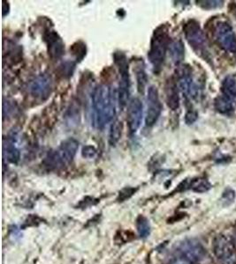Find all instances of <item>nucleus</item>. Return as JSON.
I'll return each instance as SVG.
<instances>
[{
  "instance_id": "nucleus-18",
  "label": "nucleus",
  "mask_w": 236,
  "mask_h": 264,
  "mask_svg": "<svg viewBox=\"0 0 236 264\" xmlns=\"http://www.w3.org/2000/svg\"><path fill=\"white\" fill-rule=\"evenodd\" d=\"M122 130H123L122 122L118 119L114 120L111 125L109 133V143L111 146H116L119 143L122 135Z\"/></svg>"
},
{
  "instance_id": "nucleus-17",
  "label": "nucleus",
  "mask_w": 236,
  "mask_h": 264,
  "mask_svg": "<svg viewBox=\"0 0 236 264\" xmlns=\"http://www.w3.org/2000/svg\"><path fill=\"white\" fill-rule=\"evenodd\" d=\"M136 72V82H137V90L141 95H144L146 86L148 84V76L147 72L145 71L144 62H139L136 65L135 69Z\"/></svg>"
},
{
  "instance_id": "nucleus-24",
  "label": "nucleus",
  "mask_w": 236,
  "mask_h": 264,
  "mask_svg": "<svg viewBox=\"0 0 236 264\" xmlns=\"http://www.w3.org/2000/svg\"><path fill=\"white\" fill-rule=\"evenodd\" d=\"M72 51L73 54L76 55V59L80 61L86 55V45L81 42H77L73 45Z\"/></svg>"
},
{
  "instance_id": "nucleus-5",
  "label": "nucleus",
  "mask_w": 236,
  "mask_h": 264,
  "mask_svg": "<svg viewBox=\"0 0 236 264\" xmlns=\"http://www.w3.org/2000/svg\"><path fill=\"white\" fill-rule=\"evenodd\" d=\"M28 93L31 97L38 102H45L52 95L53 90V80L52 76L42 73L36 76L28 85Z\"/></svg>"
},
{
  "instance_id": "nucleus-1",
  "label": "nucleus",
  "mask_w": 236,
  "mask_h": 264,
  "mask_svg": "<svg viewBox=\"0 0 236 264\" xmlns=\"http://www.w3.org/2000/svg\"><path fill=\"white\" fill-rule=\"evenodd\" d=\"M118 93L110 85L102 84L91 95V122L96 130H104L116 115Z\"/></svg>"
},
{
  "instance_id": "nucleus-12",
  "label": "nucleus",
  "mask_w": 236,
  "mask_h": 264,
  "mask_svg": "<svg viewBox=\"0 0 236 264\" xmlns=\"http://www.w3.org/2000/svg\"><path fill=\"white\" fill-rule=\"evenodd\" d=\"M180 251L184 258L190 262L199 263L206 257L205 249L196 240H187L182 242L180 246Z\"/></svg>"
},
{
  "instance_id": "nucleus-3",
  "label": "nucleus",
  "mask_w": 236,
  "mask_h": 264,
  "mask_svg": "<svg viewBox=\"0 0 236 264\" xmlns=\"http://www.w3.org/2000/svg\"><path fill=\"white\" fill-rule=\"evenodd\" d=\"M79 149V142L75 138L64 140L55 150L49 152L44 158L45 166L52 169H58L72 163Z\"/></svg>"
},
{
  "instance_id": "nucleus-13",
  "label": "nucleus",
  "mask_w": 236,
  "mask_h": 264,
  "mask_svg": "<svg viewBox=\"0 0 236 264\" xmlns=\"http://www.w3.org/2000/svg\"><path fill=\"white\" fill-rule=\"evenodd\" d=\"M44 42L47 44L49 55L52 59H60L65 53V44L59 34L54 30L45 32Z\"/></svg>"
},
{
  "instance_id": "nucleus-10",
  "label": "nucleus",
  "mask_w": 236,
  "mask_h": 264,
  "mask_svg": "<svg viewBox=\"0 0 236 264\" xmlns=\"http://www.w3.org/2000/svg\"><path fill=\"white\" fill-rule=\"evenodd\" d=\"M215 37L221 47L227 52H236V36L227 22H219L215 28Z\"/></svg>"
},
{
  "instance_id": "nucleus-14",
  "label": "nucleus",
  "mask_w": 236,
  "mask_h": 264,
  "mask_svg": "<svg viewBox=\"0 0 236 264\" xmlns=\"http://www.w3.org/2000/svg\"><path fill=\"white\" fill-rule=\"evenodd\" d=\"M18 143V132L17 130H12L9 133L8 137L4 139L3 151H4V158L6 160L17 165L20 160V151L17 146Z\"/></svg>"
},
{
  "instance_id": "nucleus-16",
  "label": "nucleus",
  "mask_w": 236,
  "mask_h": 264,
  "mask_svg": "<svg viewBox=\"0 0 236 264\" xmlns=\"http://www.w3.org/2000/svg\"><path fill=\"white\" fill-rule=\"evenodd\" d=\"M172 62L175 64H180L185 57L184 44L180 40H175L170 43L168 48Z\"/></svg>"
},
{
  "instance_id": "nucleus-29",
  "label": "nucleus",
  "mask_w": 236,
  "mask_h": 264,
  "mask_svg": "<svg viewBox=\"0 0 236 264\" xmlns=\"http://www.w3.org/2000/svg\"><path fill=\"white\" fill-rule=\"evenodd\" d=\"M172 264H192V262H190L186 258H179L177 260L173 261Z\"/></svg>"
},
{
  "instance_id": "nucleus-28",
  "label": "nucleus",
  "mask_w": 236,
  "mask_h": 264,
  "mask_svg": "<svg viewBox=\"0 0 236 264\" xmlns=\"http://www.w3.org/2000/svg\"><path fill=\"white\" fill-rule=\"evenodd\" d=\"M198 117V114L195 110H188L186 114H185V122L187 124H192L194 122H196Z\"/></svg>"
},
{
  "instance_id": "nucleus-2",
  "label": "nucleus",
  "mask_w": 236,
  "mask_h": 264,
  "mask_svg": "<svg viewBox=\"0 0 236 264\" xmlns=\"http://www.w3.org/2000/svg\"><path fill=\"white\" fill-rule=\"evenodd\" d=\"M169 45L168 29L164 25H161L153 32L148 52L149 61L155 72L160 71Z\"/></svg>"
},
{
  "instance_id": "nucleus-27",
  "label": "nucleus",
  "mask_w": 236,
  "mask_h": 264,
  "mask_svg": "<svg viewBox=\"0 0 236 264\" xmlns=\"http://www.w3.org/2000/svg\"><path fill=\"white\" fill-rule=\"evenodd\" d=\"M15 110H16V106L13 102H11L9 100H7V102L4 101V116L12 115L14 114Z\"/></svg>"
},
{
  "instance_id": "nucleus-9",
  "label": "nucleus",
  "mask_w": 236,
  "mask_h": 264,
  "mask_svg": "<svg viewBox=\"0 0 236 264\" xmlns=\"http://www.w3.org/2000/svg\"><path fill=\"white\" fill-rule=\"evenodd\" d=\"M178 87L186 99L194 100L198 96L199 88L194 82L192 72L188 66L180 68L178 71Z\"/></svg>"
},
{
  "instance_id": "nucleus-4",
  "label": "nucleus",
  "mask_w": 236,
  "mask_h": 264,
  "mask_svg": "<svg viewBox=\"0 0 236 264\" xmlns=\"http://www.w3.org/2000/svg\"><path fill=\"white\" fill-rule=\"evenodd\" d=\"M114 62L118 66L120 72V79L118 87V103L120 108L123 109L129 103L130 97V75H129V66L127 56L122 52H115L113 55Z\"/></svg>"
},
{
  "instance_id": "nucleus-22",
  "label": "nucleus",
  "mask_w": 236,
  "mask_h": 264,
  "mask_svg": "<svg viewBox=\"0 0 236 264\" xmlns=\"http://www.w3.org/2000/svg\"><path fill=\"white\" fill-rule=\"evenodd\" d=\"M137 231L141 238H146L149 236L151 232V226L146 217H140L137 219Z\"/></svg>"
},
{
  "instance_id": "nucleus-23",
  "label": "nucleus",
  "mask_w": 236,
  "mask_h": 264,
  "mask_svg": "<svg viewBox=\"0 0 236 264\" xmlns=\"http://www.w3.org/2000/svg\"><path fill=\"white\" fill-rule=\"evenodd\" d=\"M191 189L196 192H206L211 189V184L205 179H197L191 183Z\"/></svg>"
},
{
  "instance_id": "nucleus-11",
  "label": "nucleus",
  "mask_w": 236,
  "mask_h": 264,
  "mask_svg": "<svg viewBox=\"0 0 236 264\" xmlns=\"http://www.w3.org/2000/svg\"><path fill=\"white\" fill-rule=\"evenodd\" d=\"M144 117V105L139 98H132L128 106V126L129 133L136 134L140 129Z\"/></svg>"
},
{
  "instance_id": "nucleus-6",
  "label": "nucleus",
  "mask_w": 236,
  "mask_h": 264,
  "mask_svg": "<svg viewBox=\"0 0 236 264\" xmlns=\"http://www.w3.org/2000/svg\"><path fill=\"white\" fill-rule=\"evenodd\" d=\"M214 254L221 264H236V248L232 240L225 235H219L214 240Z\"/></svg>"
},
{
  "instance_id": "nucleus-26",
  "label": "nucleus",
  "mask_w": 236,
  "mask_h": 264,
  "mask_svg": "<svg viewBox=\"0 0 236 264\" xmlns=\"http://www.w3.org/2000/svg\"><path fill=\"white\" fill-rule=\"evenodd\" d=\"M97 152L92 146H86L81 150V156L85 158H92L96 156Z\"/></svg>"
},
{
  "instance_id": "nucleus-19",
  "label": "nucleus",
  "mask_w": 236,
  "mask_h": 264,
  "mask_svg": "<svg viewBox=\"0 0 236 264\" xmlns=\"http://www.w3.org/2000/svg\"><path fill=\"white\" fill-rule=\"evenodd\" d=\"M222 93L228 98L236 100V79L233 77H227L222 83Z\"/></svg>"
},
{
  "instance_id": "nucleus-21",
  "label": "nucleus",
  "mask_w": 236,
  "mask_h": 264,
  "mask_svg": "<svg viewBox=\"0 0 236 264\" xmlns=\"http://www.w3.org/2000/svg\"><path fill=\"white\" fill-rule=\"evenodd\" d=\"M76 62L65 61L59 66V73L65 79H69L74 74L76 70Z\"/></svg>"
},
{
  "instance_id": "nucleus-7",
  "label": "nucleus",
  "mask_w": 236,
  "mask_h": 264,
  "mask_svg": "<svg viewBox=\"0 0 236 264\" xmlns=\"http://www.w3.org/2000/svg\"><path fill=\"white\" fill-rule=\"evenodd\" d=\"M146 100H147V108L145 114V126L151 128L156 124L163 108L158 90L155 86L148 87Z\"/></svg>"
},
{
  "instance_id": "nucleus-25",
  "label": "nucleus",
  "mask_w": 236,
  "mask_h": 264,
  "mask_svg": "<svg viewBox=\"0 0 236 264\" xmlns=\"http://www.w3.org/2000/svg\"><path fill=\"white\" fill-rule=\"evenodd\" d=\"M198 5L201 7L206 9V10H211V9H215V8L220 7L222 5L221 1H198Z\"/></svg>"
},
{
  "instance_id": "nucleus-20",
  "label": "nucleus",
  "mask_w": 236,
  "mask_h": 264,
  "mask_svg": "<svg viewBox=\"0 0 236 264\" xmlns=\"http://www.w3.org/2000/svg\"><path fill=\"white\" fill-rule=\"evenodd\" d=\"M214 106L220 113L228 114L234 110V101L226 97L224 95H221L215 100Z\"/></svg>"
},
{
  "instance_id": "nucleus-8",
  "label": "nucleus",
  "mask_w": 236,
  "mask_h": 264,
  "mask_svg": "<svg viewBox=\"0 0 236 264\" xmlns=\"http://www.w3.org/2000/svg\"><path fill=\"white\" fill-rule=\"evenodd\" d=\"M185 37L190 47L199 55L204 54L206 50V39L204 32L202 31L199 24L196 20H189L185 24Z\"/></svg>"
},
{
  "instance_id": "nucleus-15",
  "label": "nucleus",
  "mask_w": 236,
  "mask_h": 264,
  "mask_svg": "<svg viewBox=\"0 0 236 264\" xmlns=\"http://www.w3.org/2000/svg\"><path fill=\"white\" fill-rule=\"evenodd\" d=\"M178 86L173 79H169L165 86V95H166V103L170 109L177 110L180 106V96Z\"/></svg>"
}]
</instances>
